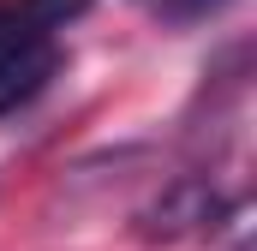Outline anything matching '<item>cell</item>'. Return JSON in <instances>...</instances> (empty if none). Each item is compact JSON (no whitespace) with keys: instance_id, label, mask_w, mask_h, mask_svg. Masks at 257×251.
Segmentation results:
<instances>
[{"instance_id":"obj_1","label":"cell","mask_w":257,"mask_h":251,"mask_svg":"<svg viewBox=\"0 0 257 251\" xmlns=\"http://www.w3.org/2000/svg\"><path fill=\"white\" fill-rule=\"evenodd\" d=\"M221 215H227V203L203 186V180H180L168 197H156V203L144 209L138 233H144V239H197V233H209Z\"/></svg>"},{"instance_id":"obj_3","label":"cell","mask_w":257,"mask_h":251,"mask_svg":"<svg viewBox=\"0 0 257 251\" xmlns=\"http://www.w3.org/2000/svg\"><path fill=\"white\" fill-rule=\"evenodd\" d=\"M168 24H192V18H209V12H221L227 0H150Z\"/></svg>"},{"instance_id":"obj_2","label":"cell","mask_w":257,"mask_h":251,"mask_svg":"<svg viewBox=\"0 0 257 251\" xmlns=\"http://www.w3.org/2000/svg\"><path fill=\"white\" fill-rule=\"evenodd\" d=\"M54 72H60V42L6 48V54H0V114H12L18 102H30Z\"/></svg>"}]
</instances>
